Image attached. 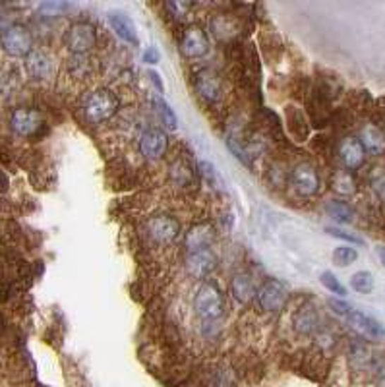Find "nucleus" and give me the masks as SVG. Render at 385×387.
<instances>
[{
  "mask_svg": "<svg viewBox=\"0 0 385 387\" xmlns=\"http://www.w3.org/2000/svg\"><path fill=\"white\" fill-rule=\"evenodd\" d=\"M118 111V99L111 90H97L83 103V114L93 124L109 121Z\"/></svg>",
  "mask_w": 385,
  "mask_h": 387,
  "instance_id": "1",
  "label": "nucleus"
},
{
  "mask_svg": "<svg viewBox=\"0 0 385 387\" xmlns=\"http://www.w3.org/2000/svg\"><path fill=\"white\" fill-rule=\"evenodd\" d=\"M97 43V31L87 22H76L64 33V45L70 53L83 54L91 51Z\"/></svg>",
  "mask_w": 385,
  "mask_h": 387,
  "instance_id": "2",
  "label": "nucleus"
},
{
  "mask_svg": "<svg viewBox=\"0 0 385 387\" xmlns=\"http://www.w3.org/2000/svg\"><path fill=\"white\" fill-rule=\"evenodd\" d=\"M2 49L6 51L10 56H28L33 51V39H31L30 30L25 25L14 23V25H8L2 37H0Z\"/></svg>",
  "mask_w": 385,
  "mask_h": 387,
  "instance_id": "3",
  "label": "nucleus"
},
{
  "mask_svg": "<svg viewBox=\"0 0 385 387\" xmlns=\"http://www.w3.org/2000/svg\"><path fill=\"white\" fill-rule=\"evenodd\" d=\"M196 312L200 318L204 319H217L223 314V296L215 285L205 283L196 293V300H194Z\"/></svg>",
  "mask_w": 385,
  "mask_h": 387,
  "instance_id": "4",
  "label": "nucleus"
},
{
  "mask_svg": "<svg viewBox=\"0 0 385 387\" xmlns=\"http://www.w3.org/2000/svg\"><path fill=\"white\" fill-rule=\"evenodd\" d=\"M256 296L257 302H259V306H262L265 312H279L283 310L285 304H287L288 290L287 287L281 281H277V279H269V281H265L264 285L259 287Z\"/></svg>",
  "mask_w": 385,
  "mask_h": 387,
  "instance_id": "5",
  "label": "nucleus"
},
{
  "mask_svg": "<svg viewBox=\"0 0 385 387\" xmlns=\"http://www.w3.org/2000/svg\"><path fill=\"white\" fill-rule=\"evenodd\" d=\"M10 124L18 136L33 137L41 132L45 122H43V116L33 109H16L10 118Z\"/></svg>",
  "mask_w": 385,
  "mask_h": 387,
  "instance_id": "6",
  "label": "nucleus"
},
{
  "mask_svg": "<svg viewBox=\"0 0 385 387\" xmlns=\"http://www.w3.org/2000/svg\"><path fill=\"white\" fill-rule=\"evenodd\" d=\"M181 51L188 59H202L209 51V39L205 35V31L197 25H190L184 31L181 41Z\"/></svg>",
  "mask_w": 385,
  "mask_h": 387,
  "instance_id": "7",
  "label": "nucleus"
},
{
  "mask_svg": "<svg viewBox=\"0 0 385 387\" xmlns=\"http://www.w3.org/2000/svg\"><path fill=\"white\" fill-rule=\"evenodd\" d=\"M166 145H169V140H166L163 130L149 128L145 130L142 137H140V152H142L145 159L149 161L161 159L165 155Z\"/></svg>",
  "mask_w": 385,
  "mask_h": 387,
  "instance_id": "8",
  "label": "nucleus"
},
{
  "mask_svg": "<svg viewBox=\"0 0 385 387\" xmlns=\"http://www.w3.org/2000/svg\"><path fill=\"white\" fill-rule=\"evenodd\" d=\"M217 264V258L213 256L212 250L202 248V250L190 252L188 259H186V267H188V274L196 279H204L212 274Z\"/></svg>",
  "mask_w": 385,
  "mask_h": 387,
  "instance_id": "9",
  "label": "nucleus"
},
{
  "mask_svg": "<svg viewBox=\"0 0 385 387\" xmlns=\"http://www.w3.org/2000/svg\"><path fill=\"white\" fill-rule=\"evenodd\" d=\"M293 186L296 188L298 194L302 196H314L319 188V178H317L316 168L308 165V163H302L293 171Z\"/></svg>",
  "mask_w": 385,
  "mask_h": 387,
  "instance_id": "10",
  "label": "nucleus"
},
{
  "mask_svg": "<svg viewBox=\"0 0 385 387\" xmlns=\"http://www.w3.org/2000/svg\"><path fill=\"white\" fill-rule=\"evenodd\" d=\"M147 228H149V235H152L157 242H171V240H174V238L178 236V233H181L178 221L173 219V217H166V215L153 217V219L147 223Z\"/></svg>",
  "mask_w": 385,
  "mask_h": 387,
  "instance_id": "11",
  "label": "nucleus"
},
{
  "mask_svg": "<svg viewBox=\"0 0 385 387\" xmlns=\"http://www.w3.org/2000/svg\"><path fill=\"white\" fill-rule=\"evenodd\" d=\"M339 157L348 171H355V168L362 167L366 152L356 137H345L339 145Z\"/></svg>",
  "mask_w": 385,
  "mask_h": 387,
  "instance_id": "12",
  "label": "nucleus"
},
{
  "mask_svg": "<svg viewBox=\"0 0 385 387\" xmlns=\"http://www.w3.org/2000/svg\"><path fill=\"white\" fill-rule=\"evenodd\" d=\"M196 90L205 101H217L223 93L219 76L212 70H200L196 74Z\"/></svg>",
  "mask_w": 385,
  "mask_h": 387,
  "instance_id": "13",
  "label": "nucleus"
},
{
  "mask_svg": "<svg viewBox=\"0 0 385 387\" xmlns=\"http://www.w3.org/2000/svg\"><path fill=\"white\" fill-rule=\"evenodd\" d=\"M25 70L31 78L35 80H45V78L51 76L53 72V64H51V59L47 56L43 51H31L28 56H25Z\"/></svg>",
  "mask_w": 385,
  "mask_h": 387,
  "instance_id": "14",
  "label": "nucleus"
},
{
  "mask_svg": "<svg viewBox=\"0 0 385 387\" xmlns=\"http://www.w3.org/2000/svg\"><path fill=\"white\" fill-rule=\"evenodd\" d=\"M360 145L364 147V152L372 153V155H381L385 152V136L384 132L374 126V124H366L360 130Z\"/></svg>",
  "mask_w": 385,
  "mask_h": 387,
  "instance_id": "15",
  "label": "nucleus"
},
{
  "mask_svg": "<svg viewBox=\"0 0 385 387\" xmlns=\"http://www.w3.org/2000/svg\"><path fill=\"white\" fill-rule=\"evenodd\" d=\"M109 23L113 31L126 43H138V33H136V25L132 23L128 16L122 14V12H109Z\"/></svg>",
  "mask_w": 385,
  "mask_h": 387,
  "instance_id": "16",
  "label": "nucleus"
},
{
  "mask_svg": "<svg viewBox=\"0 0 385 387\" xmlns=\"http://www.w3.org/2000/svg\"><path fill=\"white\" fill-rule=\"evenodd\" d=\"M347 319L356 327V329H360L362 333L370 335V337H384L385 335V327L379 324L378 319L370 318V316H366L362 312L353 310L348 314Z\"/></svg>",
  "mask_w": 385,
  "mask_h": 387,
  "instance_id": "17",
  "label": "nucleus"
},
{
  "mask_svg": "<svg viewBox=\"0 0 385 387\" xmlns=\"http://www.w3.org/2000/svg\"><path fill=\"white\" fill-rule=\"evenodd\" d=\"M212 31L221 41H231L238 33V23L231 16H217V18H213Z\"/></svg>",
  "mask_w": 385,
  "mask_h": 387,
  "instance_id": "18",
  "label": "nucleus"
},
{
  "mask_svg": "<svg viewBox=\"0 0 385 387\" xmlns=\"http://www.w3.org/2000/svg\"><path fill=\"white\" fill-rule=\"evenodd\" d=\"M231 289H233V295L240 300V302H248L256 295V287H254V281L250 279L248 275H236L231 283Z\"/></svg>",
  "mask_w": 385,
  "mask_h": 387,
  "instance_id": "19",
  "label": "nucleus"
},
{
  "mask_svg": "<svg viewBox=\"0 0 385 387\" xmlns=\"http://www.w3.org/2000/svg\"><path fill=\"white\" fill-rule=\"evenodd\" d=\"M212 228L207 227V225H202V227H196L186 238V244H188V248L192 252L194 250H202L207 246V242L212 240Z\"/></svg>",
  "mask_w": 385,
  "mask_h": 387,
  "instance_id": "20",
  "label": "nucleus"
},
{
  "mask_svg": "<svg viewBox=\"0 0 385 387\" xmlns=\"http://www.w3.org/2000/svg\"><path fill=\"white\" fill-rule=\"evenodd\" d=\"M333 190L337 192V194H341V196H350V194H355V178L348 175L347 171H339L337 175L333 176Z\"/></svg>",
  "mask_w": 385,
  "mask_h": 387,
  "instance_id": "21",
  "label": "nucleus"
},
{
  "mask_svg": "<svg viewBox=\"0 0 385 387\" xmlns=\"http://www.w3.org/2000/svg\"><path fill=\"white\" fill-rule=\"evenodd\" d=\"M325 211L329 217H333L335 221H339V223H350L353 221V209L348 207L345 202H329V204L325 205Z\"/></svg>",
  "mask_w": 385,
  "mask_h": 387,
  "instance_id": "22",
  "label": "nucleus"
},
{
  "mask_svg": "<svg viewBox=\"0 0 385 387\" xmlns=\"http://www.w3.org/2000/svg\"><path fill=\"white\" fill-rule=\"evenodd\" d=\"M350 287L360 295H368L374 289V275L368 271H358L350 277Z\"/></svg>",
  "mask_w": 385,
  "mask_h": 387,
  "instance_id": "23",
  "label": "nucleus"
},
{
  "mask_svg": "<svg viewBox=\"0 0 385 387\" xmlns=\"http://www.w3.org/2000/svg\"><path fill=\"white\" fill-rule=\"evenodd\" d=\"M153 105H155V109H157V113L159 116H161V121L165 122L166 126L171 130L176 128V114H174V111L171 109V105L166 103L165 99H161V97H153Z\"/></svg>",
  "mask_w": 385,
  "mask_h": 387,
  "instance_id": "24",
  "label": "nucleus"
},
{
  "mask_svg": "<svg viewBox=\"0 0 385 387\" xmlns=\"http://www.w3.org/2000/svg\"><path fill=\"white\" fill-rule=\"evenodd\" d=\"M316 324H317V319L314 312L304 310L302 308V312H298V314H296L295 326L298 331H302V333H312V331L316 329Z\"/></svg>",
  "mask_w": 385,
  "mask_h": 387,
  "instance_id": "25",
  "label": "nucleus"
},
{
  "mask_svg": "<svg viewBox=\"0 0 385 387\" xmlns=\"http://www.w3.org/2000/svg\"><path fill=\"white\" fill-rule=\"evenodd\" d=\"M356 259H358V252L355 248H350V246H339V248H335V252H333V262L337 266H350Z\"/></svg>",
  "mask_w": 385,
  "mask_h": 387,
  "instance_id": "26",
  "label": "nucleus"
},
{
  "mask_svg": "<svg viewBox=\"0 0 385 387\" xmlns=\"http://www.w3.org/2000/svg\"><path fill=\"white\" fill-rule=\"evenodd\" d=\"M319 281L324 283V287L327 290H331L333 295H337V296H345L347 295V289L343 287L339 283V279L335 277V275L331 274V271H324L322 274V277H319Z\"/></svg>",
  "mask_w": 385,
  "mask_h": 387,
  "instance_id": "27",
  "label": "nucleus"
},
{
  "mask_svg": "<svg viewBox=\"0 0 385 387\" xmlns=\"http://www.w3.org/2000/svg\"><path fill=\"white\" fill-rule=\"evenodd\" d=\"M70 4H64V2H45V4L39 6V14H43L45 18H56L62 12H66Z\"/></svg>",
  "mask_w": 385,
  "mask_h": 387,
  "instance_id": "28",
  "label": "nucleus"
},
{
  "mask_svg": "<svg viewBox=\"0 0 385 387\" xmlns=\"http://www.w3.org/2000/svg\"><path fill=\"white\" fill-rule=\"evenodd\" d=\"M166 8L173 12L174 18H184V16L188 14V10L192 8V4H190V2H169Z\"/></svg>",
  "mask_w": 385,
  "mask_h": 387,
  "instance_id": "29",
  "label": "nucleus"
},
{
  "mask_svg": "<svg viewBox=\"0 0 385 387\" xmlns=\"http://www.w3.org/2000/svg\"><path fill=\"white\" fill-rule=\"evenodd\" d=\"M329 308H331L337 316H343V318H348V314L353 312V308H350L347 302H343V300H335V298L329 300Z\"/></svg>",
  "mask_w": 385,
  "mask_h": 387,
  "instance_id": "30",
  "label": "nucleus"
},
{
  "mask_svg": "<svg viewBox=\"0 0 385 387\" xmlns=\"http://www.w3.org/2000/svg\"><path fill=\"white\" fill-rule=\"evenodd\" d=\"M327 233L331 236H335V238H343V240H347V242H353V244H362V240L358 238V236L355 235H348V233H345V231H341V228H333V227H327L325 228Z\"/></svg>",
  "mask_w": 385,
  "mask_h": 387,
  "instance_id": "31",
  "label": "nucleus"
},
{
  "mask_svg": "<svg viewBox=\"0 0 385 387\" xmlns=\"http://www.w3.org/2000/svg\"><path fill=\"white\" fill-rule=\"evenodd\" d=\"M372 186H374L376 194L385 202V173H381V171L376 173V175H374V180H372Z\"/></svg>",
  "mask_w": 385,
  "mask_h": 387,
  "instance_id": "32",
  "label": "nucleus"
},
{
  "mask_svg": "<svg viewBox=\"0 0 385 387\" xmlns=\"http://www.w3.org/2000/svg\"><path fill=\"white\" fill-rule=\"evenodd\" d=\"M144 62H147V64H157L159 62V53L155 47H149L147 51L144 53Z\"/></svg>",
  "mask_w": 385,
  "mask_h": 387,
  "instance_id": "33",
  "label": "nucleus"
},
{
  "mask_svg": "<svg viewBox=\"0 0 385 387\" xmlns=\"http://www.w3.org/2000/svg\"><path fill=\"white\" fill-rule=\"evenodd\" d=\"M149 78H152V82L153 84H155V87H157L159 92H163V90H165V87H163V84H161V78H159V74L157 72H149Z\"/></svg>",
  "mask_w": 385,
  "mask_h": 387,
  "instance_id": "34",
  "label": "nucleus"
},
{
  "mask_svg": "<svg viewBox=\"0 0 385 387\" xmlns=\"http://www.w3.org/2000/svg\"><path fill=\"white\" fill-rule=\"evenodd\" d=\"M376 252H378L379 262H381V264L385 266V246H378V248H376Z\"/></svg>",
  "mask_w": 385,
  "mask_h": 387,
  "instance_id": "35",
  "label": "nucleus"
}]
</instances>
